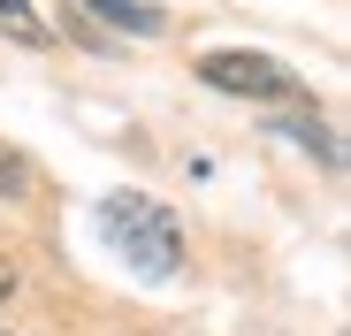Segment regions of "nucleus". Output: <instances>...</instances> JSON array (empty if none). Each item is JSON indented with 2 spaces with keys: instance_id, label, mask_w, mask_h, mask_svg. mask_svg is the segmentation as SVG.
I'll list each match as a JSON object with an SVG mask.
<instances>
[{
  "instance_id": "nucleus-1",
  "label": "nucleus",
  "mask_w": 351,
  "mask_h": 336,
  "mask_svg": "<svg viewBox=\"0 0 351 336\" xmlns=\"http://www.w3.org/2000/svg\"><path fill=\"white\" fill-rule=\"evenodd\" d=\"M99 230H107V252L130 275H145V283H168L184 267V221L153 191H107L99 199Z\"/></svg>"
},
{
  "instance_id": "nucleus-2",
  "label": "nucleus",
  "mask_w": 351,
  "mask_h": 336,
  "mask_svg": "<svg viewBox=\"0 0 351 336\" xmlns=\"http://www.w3.org/2000/svg\"><path fill=\"white\" fill-rule=\"evenodd\" d=\"M199 77L214 92H237V99H298V77H290L282 62H267V53H245V46H214Z\"/></svg>"
},
{
  "instance_id": "nucleus-3",
  "label": "nucleus",
  "mask_w": 351,
  "mask_h": 336,
  "mask_svg": "<svg viewBox=\"0 0 351 336\" xmlns=\"http://www.w3.org/2000/svg\"><path fill=\"white\" fill-rule=\"evenodd\" d=\"M92 16H107L114 31H138V38H153V31H168V16L160 8H145V0H84Z\"/></svg>"
},
{
  "instance_id": "nucleus-4",
  "label": "nucleus",
  "mask_w": 351,
  "mask_h": 336,
  "mask_svg": "<svg viewBox=\"0 0 351 336\" xmlns=\"http://www.w3.org/2000/svg\"><path fill=\"white\" fill-rule=\"evenodd\" d=\"M275 130H290V138H298L321 168H343V153H336V138L321 130V115H275Z\"/></svg>"
},
{
  "instance_id": "nucleus-5",
  "label": "nucleus",
  "mask_w": 351,
  "mask_h": 336,
  "mask_svg": "<svg viewBox=\"0 0 351 336\" xmlns=\"http://www.w3.org/2000/svg\"><path fill=\"white\" fill-rule=\"evenodd\" d=\"M0 31H8L16 46H46V16L31 8V0H0Z\"/></svg>"
},
{
  "instance_id": "nucleus-6",
  "label": "nucleus",
  "mask_w": 351,
  "mask_h": 336,
  "mask_svg": "<svg viewBox=\"0 0 351 336\" xmlns=\"http://www.w3.org/2000/svg\"><path fill=\"white\" fill-rule=\"evenodd\" d=\"M23 184H31L23 153H16V145H0V199H23Z\"/></svg>"
},
{
  "instance_id": "nucleus-7",
  "label": "nucleus",
  "mask_w": 351,
  "mask_h": 336,
  "mask_svg": "<svg viewBox=\"0 0 351 336\" xmlns=\"http://www.w3.org/2000/svg\"><path fill=\"white\" fill-rule=\"evenodd\" d=\"M8 298H16V267L0 260V306H8Z\"/></svg>"
}]
</instances>
